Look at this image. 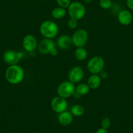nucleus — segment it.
Instances as JSON below:
<instances>
[{
	"label": "nucleus",
	"mask_w": 133,
	"mask_h": 133,
	"mask_svg": "<svg viewBox=\"0 0 133 133\" xmlns=\"http://www.w3.org/2000/svg\"><path fill=\"white\" fill-rule=\"evenodd\" d=\"M50 106L52 109L56 113L61 114L66 111V108L68 107V103L66 98L57 96L52 98L51 101Z\"/></svg>",
	"instance_id": "6e6552de"
},
{
	"label": "nucleus",
	"mask_w": 133,
	"mask_h": 133,
	"mask_svg": "<svg viewBox=\"0 0 133 133\" xmlns=\"http://www.w3.org/2000/svg\"><path fill=\"white\" fill-rule=\"evenodd\" d=\"M72 44V38L68 35H61L57 40V46L61 50L69 49Z\"/></svg>",
	"instance_id": "ddd939ff"
},
{
	"label": "nucleus",
	"mask_w": 133,
	"mask_h": 133,
	"mask_svg": "<svg viewBox=\"0 0 133 133\" xmlns=\"http://www.w3.org/2000/svg\"><path fill=\"white\" fill-rule=\"evenodd\" d=\"M25 72L22 66L18 65H9L5 71V78L9 84L16 85L24 80Z\"/></svg>",
	"instance_id": "f257e3e1"
},
{
	"label": "nucleus",
	"mask_w": 133,
	"mask_h": 133,
	"mask_svg": "<svg viewBox=\"0 0 133 133\" xmlns=\"http://www.w3.org/2000/svg\"><path fill=\"white\" fill-rule=\"evenodd\" d=\"M84 76V71L80 66H75L68 73L69 81L76 84L82 80Z\"/></svg>",
	"instance_id": "9d476101"
},
{
	"label": "nucleus",
	"mask_w": 133,
	"mask_h": 133,
	"mask_svg": "<svg viewBox=\"0 0 133 133\" xmlns=\"http://www.w3.org/2000/svg\"><path fill=\"white\" fill-rule=\"evenodd\" d=\"M126 4L129 9L133 11V0H127Z\"/></svg>",
	"instance_id": "b1692460"
},
{
	"label": "nucleus",
	"mask_w": 133,
	"mask_h": 133,
	"mask_svg": "<svg viewBox=\"0 0 133 133\" xmlns=\"http://www.w3.org/2000/svg\"><path fill=\"white\" fill-rule=\"evenodd\" d=\"M85 112L84 107L81 104H75L72 107L71 110V113L72 116L76 117H80L83 116Z\"/></svg>",
	"instance_id": "6ab92c4d"
},
{
	"label": "nucleus",
	"mask_w": 133,
	"mask_h": 133,
	"mask_svg": "<svg viewBox=\"0 0 133 133\" xmlns=\"http://www.w3.org/2000/svg\"><path fill=\"white\" fill-rule=\"evenodd\" d=\"M23 56L24 55L22 52L9 50L3 54V60L6 63L9 65H17L18 61L23 57Z\"/></svg>",
	"instance_id": "1a4fd4ad"
},
{
	"label": "nucleus",
	"mask_w": 133,
	"mask_h": 133,
	"mask_svg": "<svg viewBox=\"0 0 133 133\" xmlns=\"http://www.w3.org/2000/svg\"><path fill=\"white\" fill-rule=\"evenodd\" d=\"M117 20L120 24L127 26L132 23L133 16L130 11L128 10H121L117 15Z\"/></svg>",
	"instance_id": "f8f14e48"
},
{
	"label": "nucleus",
	"mask_w": 133,
	"mask_h": 133,
	"mask_svg": "<svg viewBox=\"0 0 133 133\" xmlns=\"http://www.w3.org/2000/svg\"><path fill=\"white\" fill-rule=\"evenodd\" d=\"M88 52L84 47L77 48L75 52V58L80 61H84L88 57Z\"/></svg>",
	"instance_id": "f3484780"
},
{
	"label": "nucleus",
	"mask_w": 133,
	"mask_h": 133,
	"mask_svg": "<svg viewBox=\"0 0 133 133\" xmlns=\"http://www.w3.org/2000/svg\"><path fill=\"white\" fill-rule=\"evenodd\" d=\"M39 1H40V2H44L45 0H39Z\"/></svg>",
	"instance_id": "cd10ccee"
},
{
	"label": "nucleus",
	"mask_w": 133,
	"mask_h": 133,
	"mask_svg": "<svg viewBox=\"0 0 133 133\" xmlns=\"http://www.w3.org/2000/svg\"><path fill=\"white\" fill-rule=\"evenodd\" d=\"M56 2L59 7L64 9L68 8L71 3V0H56Z\"/></svg>",
	"instance_id": "4be33fe9"
},
{
	"label": "nucleus",
	"mask_w": 133,
	"mask_h": 133,
	"mask_svg": "<svg viewBox=\"0 0 133 133\" xmlns=\"http://www.w3.org/2000/svg\"><path fill=\"white\" fill-rule=\"evenodd\" d=\"M102 79L98 75H91L88 80V85L90 89H98L101 84Z\"/></svg>",
	"instance_id": "2eb2a0df"
},
{
	"label": "nucleus",
	"mask_w": 133,
	"mask_h": 133,
	"mask_svg": "<svg viewBox=\"0 0 133 133\" xmlns=\"http://www.w3.org/2000/svg\"><path fill=\"white\" fill-rule=\"evenodd\" d=\"M67 25L71 29H76L78 26V20L73 18H70L67 22Z\"/></svg>",
	"instance_id": "5701e85b"
},
{
	"label": "nucleus",
	"mask_w": 133,
	"mask_h": 133,
	"mask_svg": "<svg viewBox=\"0 0 133 133\" xmlns=\"http://www.w3.org/2000/svg\"><path fill=\"white\" fill-rule=\"evenodd\" d=\"M82 1L84 2V3H91V2H92V1H93V0H82Z\"/></svg>",
	"instance_id": "bb28decb"
},
{
	"label": "nucleus",
	"mask_w": 133,
	"mask_h": 133,
	"mask_svg": "<svg viewBox=\"0 0 133 133\" xmlns=\"http://www.w3.org/2000/svg\"><path fill=\"white\" fill-rule=\"evenodd\" d=\"M73 120V116L71 112L65 111L59 114L58 116V122L62 126H69L71 125Z\"/></svg>",
	"instance_id": "4468645a"
},
{
	"label": "nucleus",
	"mask_w": 133,
	"mask_h": 133,
	"mask_svg": "<svg viewBox=\"0 0 133 133\" xmlns=\"http://www.w3.org/2000/svg\"><path fill=\"white\" fill-rule=\"evenodd\" d=\"M89 91H90V88L88 85V84H85V83L79 84L76 87V93H77L79 95H86L89 93Z\"/></svg>",
	"instance_id": "a211bd4d"
},
{
	"label": "nucleus",
	"mask_w": 133,
	"mask_h": 133,
	"mask_svg": "<svg viewBox=\"0 0 133 133\" xmlns=\"http://www.w3.org/2000/svg\"><path fill=\"white\" fill-rule=\"evenodd\" d=\"M57 93L59 97L69 98L76 93V86L74 83L70 81L63 82L57 87Z\"/></svg>",
	"instance_id": "423d86ee"
},
{
	"label": "nucleus",
	"mask_w": 133,
	"mask_h": 133,
	"mask_svg": "<svg viewBox=\"0 0 133 133\" xmlns=\"http://www.w3.org/2000/svg\"><path fill=\"white\" fill-rule=\"evenodd\" d=\"M40 33L46 39H53L59 33V27L56 22L51 20H46L40 26Z\"/></svg>",
	"instance_id": "f03ea898"
},
{
	"label": "nucleus",
	"mask_w": 133,
	"mask_h": 133,
	"mask_svg": "<svg viewBox=\"0 0 133 133\" xmlns=\"http://www.w3.org/2000/svg\"><path fill=\"white\" fill-rule=\"evenodd\" d=\"M31 133H37V132H31Z\"/></svg>",
	"instance_id": "c85d7f7f"
},
{
	"label": "nucleus",
	"mask_w": 133,
	"mask_h": 133,
	"mask_svg": "<svg viewBox=\"0 0 133 133\" xmlns=\"http://www.w3.org/2000/svg\"><path fill=\"white\" fill-rule=\"evenodd\" d=\"M72 44L76 48L84 47L88 41V33L84 29H79L74 32L72 36Z\"/></svg>",
	"instance_id": "0eeeda50"
},
{
	"label": "nucleus",
	"mask_w": 133,
	"mask_h": 133,
	"mask_svg": "<svg viewBox=\"0 0 133 133\" xmlns=\"http://www.w3.org/2000/svg\"><path fill=\"white\" fill-rule=\"evenodd\" d=\"M105 62L101 56H95L91 57L87 63V69L91 75H99L104 70Z\"/></svg>",
	"instance_id": "7ed1b4c3"
},
{
	"label": "nucleus",
	"mask_w": 133,
	"mask_h": 133,
	"mask_svg": "<svg viewBox=\"0 0 133 133\" xmlns=\"http://www.w3.org/2000/svg\"><path fill=\"white\" fill-rule=\"evenodd\" d=\"M111 124H112L111 119L108 117L103 118V119L101 120V127L105 129H108V128H110V127L111 126Z\"/></svg>",
	"instance_id": "412c9836"
},
{
	"label": "nucleus",
	"mask_w": 133,
	"mask_h": 133,
	"mask_svg": "<svg viewBox=\"0 0 133 133\" xmlns=\"http://www.w3.org/2000/svg\"><path fill=\"white\" fill-rule=\"evenodd\" d=\"M37 49L40 53L43 54H51L52 56H57L58 52L56 49V44L50 39L44 38L38 43Z\"/></svg>",
	"instance_id": "39448f33"
},
{
	"label": "nucleus",
	"mask_w": 133,
	"mask_h": 133,
	"mask_svg": "<svg viewBox=\"0 0 133 133\" xmlns=\"http://www.w3.org/2000/svg\"><path fill=\"white\" fill-rule=\"evenodd\" d=\"M24 49L28 52H33L37 48L38 43L35 36L31 34L26 35L22 40Z\"/></svg>",
	"instance_id": "9b49d317"
},
{
	"label": "nucleus",
	"mask_w": 133,
	"mask_h": 133,
	"mask_svg": "<svg viewBox=\"0 0 133 133\" xmlns=\"http://www.w3.org/2000/svg\"><path fill=\"white\" fill-rule=\"evenodd\" d=\"M98 75L100 76V77L101 78V79H106L108 77V73H107V71H104V70L102 72H100Z\"/></svg>",
	"instance_id": "393cba45"
},
{
	"label": "nucleus",
	"mask_w": 133,
	"mask_h": 133,
	"mask_svg": "<svg viewBox=\"0 0 133 133\" xmlns=\"http://www.w3.org/2000/svg\"><path fill=\"white\" fill-rule=\"evenodd\" d=\"M96 133H108L107 129H103V128H101V129H98V130L96 131Z\"/></svg>",
	"instance_id": "a878e982"
},
{
	"label": "nucleus",
	"mask_w": 133,
	"mask_h": 133,
	"mask_svg": "<svg viewBox=\"0 0 133 133\" xmlns=\"http://www.w3.org/2000/svg\"><path fill=\"white\" fill-rule=\"evenodd\" d=\"M66 9L60 7H55L52 11V17L56 20H59V19L63 18L66 15Z\"/></svg>",
	"instance_id": "dca6fc26"
},
{
	"label": "nucleus",
	"mask_w": 133,
	"mask_h": 133,
	"mask_svg": "<svg viewBox=\"0 0 133 133\" xmlns=\"http://www.w3.org/2000/svg\"><path fill=\"white\" fill-rule=\"evenodd\" d=\"M86 9L84 5L78 2H71L68 7V13L71 18L80 20L85 16Z\"/></svg>",
	"instance_id": "20e7f679"
},
{
	"label": "nucleus",
	"mask_w": 133,
	"mask_h": 133,
	"mask_svg": "<svg viewBox=\"0 0 133 133\" xmlns=\"http://www.w3.org/2000/svg\"><path fill=\"white\" fill-rule=\"evenodd\" d=\"M112 0H100L99 1V5L103 9L108 10L112 7Z\"/></svg>",
	"instance_id": "aec40b11"
}]
</instances>
